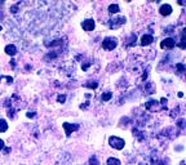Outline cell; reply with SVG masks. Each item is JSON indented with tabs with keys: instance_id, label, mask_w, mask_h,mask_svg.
<instances>
[{
	"instance_id": "cell-20",
	"label": "cell",
	"mask_w": 186,
	"mask_h": 165,
	"mask_svg": "<svg viewBox=\"0 0 186 165\" xmlns=\"http://www.w3.org/2000/svg\"><path fill=\"white\" fill-rule=\"evenodd\" d=\"M177 126H179L180 129H184V128H185V120H184V119H180L179 121H177Z\"/></svg>"
},
{
	"instance_id": "cell-2",
	"label": "cell",
	"mask_w": 186,
	"mask_h": 165,
	"mask_svg": "<svg viewBox=\"0 0 186 165\" xmlns=\"http://www.w3.org/2000/svg\"><path fill=\"white\" fill-rule=\"evenodd\" d=\"M118 45V40L115 38H105L102 41V48L105 50H114Z\"/></svg>"
},
{
	"instance_id": "cell-17",
	"label": "cell",
	"mask_w": 186,
	"mask_h": 165,
	"mask_svg": "<svg viewBox=\"0 0 186 165\" xmlns=\"http://www.w3.org/2000/svg\"><path fill=\"white\" fill-rule=\"evenodd\" d=\"M89 165H100L98 159H97L96 156H92V158L89 159Z\"/></svg>"
},
{
	"instance_id": "cell-12",
	"label": "cell",
	"mask_w": 186,
	"mask_h": 165,
	"mask_svg": "<svg viewBox=\"0 0 186 165\" xmlns=\"http://www.w3.org/2000/svg\"><path fill=\"white\" fill-rule=\"evenodd\" d=\"M119 12H120V8H119L118 4H111L109 7V13L110 14H115V13H119Z\"/></svg>"
},
{
	"instance_id": "cell-16",
	"label": "cell",
	"mask_w": 186,
	"mask_h": 165,
	"mask_svg": "<svg viewBox=\"0 0 186 165\" xmlns=\"http://www.w3.org/2000/svg\"><path fill=\"white\" fill-rule=\"evenodd\" d=\"M112 98V93H110V92H106V93H103L102 94V97H101V99L103 101V102H106V101H110Z\"/></svg>"
},
{
	"instance_id": "cell-14",
	"label": "cell",
	"mask_w": 186,
	"mask_h": 165,
	"mask_svg": "<svg viewBox=\"0 0 186 165\" xmlns=\"http://www.w3.org/2000/svg\"><path fill=\"white\" fill-rule=\"evenodd\" d=\"M84 86H87V88H89V89H96L97 86H98V83H97L96 80H91V81L85 83Z\"/></svg>"
},
{
	"instance_id": "cell-19",
	"label": "cell",
	"mask_w": 186,
	"mask_h": 165,
	"mask_svg": "<svg viewBox=\"0 0 186 165\" xmlns=\"http://www.w3.org/2000/svg\"><path fill=\"white\" fill-rule=\"evenodd\" d=\"M57 101H58L60 103H64V102L66 101V94H60L58 97H57Z\"/></svg>"
},
{
	"instance_id": "cell-22",
	"label": "cell",
	"mask_w": 186,
	"mask_h": 165,
	"mask_svg": "<svg viewBox=\"0 0 186 165\" xmlns=\"http://www.w3.org/2000/svg\"><path fill=\"white\" fill-rule=\"evenodd\" d=\"M4 147H5V144H4V141H3V140H0V151H2V150H4Z\"/></svg>"
},
{
	"instance_id": "cell-9",
	"label": "cell",
	"mask_w": 186,
	"mask_h": 165,
	"mask_svg": "<svg viewBox=\"0 0 186 165\" xmlns=\"http://www.w3.org/2000/svg\"><path fill=\"white\" fill-rule=\"evenodd\" d=\"M153 41H154L153 35H144L142 38H141V45H142V47H147V45L151 44Z\"/></svg>"
},
{
	"instance_id": "cell-1",
	"label": "cell",
	"mask_w": 186,
	"mask_h": 165,
	"mask_svg": "<svg viewBox=\"0 0 186 165\" xmlns=\"http://www.w3.org/2000/svg\"><path fill=\"white\" fill-rule=\"evenodd\" d=\"M109 144L115 150H123L124 146H126V142H124V140H122V138L112 135L109 138Z\"/></svg>"
},
{
	"instance_id": "cell-8",
	"label": "cell",
	"mask_w": 186,
	"mask_h": 165,
	"mask_svg": "<svg viewBox=\"0 0 186 165\" xmlns=\"http://www.w3.org/2000/svg\"><path fill=\"white\" fill-rule=\"evenodd\" d=\"M159 13H160L162 16H164V17L169 16V14L172 13V7H171L169 4H163V5L160 7V9H159Z\"/></svg>"
},
{
	"instance_id": "cell-18",
	"label": "cell",
	"mask_w": 186,
	"mask_h": 165,
	"mask_svg": "<svg viewBox=\"0 0 186 165\" xmlns=\"http://www.w3.org/2000/svg\"><path fill=\"white\" fill-rule=\"evenodd\" d=\"M176 68L179 70L180 74H182V72L185 71V66H184V63H176Z\"/></svg>"
},
{
	"instance_id": "cell-7",
	"label": "cell",
	"mask_w": 186,
	"mask_h": 165,
	"mask_svg": "<svg viewBox=\"0 0 186 165\" xmlns=\"http://www.w3.org/2000/svg\"><path fill=\"white\" fill-rule=\"evenodd\" d=\"M94 26H96L94 20H85V21L82 22V27H83V30L87 31V32L93 31V30H94Z\"/></svg>"
},
{
	"instance_id": "cell-10",
	"label": "cell",
	"mask_w": 186,
	"mask_h": 165,
	"mask_svg": "<svg viewBox=\"0 0 186 165\" xmlns=\"http://www.w3.org/2000/svg\"><path fill=\"white\" fill-rule=\"evenodd\" d=\"M4 52H5L8 56H14V54L17 53V48H16L14 44H8V45L5 47V49H4Z\"/></svg>"
},
{
	"instance_id": "cell-21",
	"label": "cell",
	"mask_w": 186,
	"mask_h": 165,
	"mask_svg": "<svg viewBox=\"0 0 186 165\" xmlns=\"http://www.w3.org/2000/svg\"><path fill=\"white\" fill-rule=\"evenodd\" d=\"M17 9H18V8H17V5H13V7L11 8V12H12V13H17V12H18Z\"/></svg>"
},
{
	"instance_id": "cell-24",
	"label": "cell",
	"mask_w": 186,
	"mask_h": 165,
	"mask_svg": "<svg viewBox=\"0 0 186 165\" xmlns=\"http://www.w3.org/2000/svg\"><path fill=\"white\" fill-rule=\"evenodd\" d=\"M9 151H11V149H9V147H7V149L4 150V152H5V154H8V152H9Z\"/></svg>"
},
{
	"instance_id": "cell-25",
	"label": "cell",
	"mask_w": 186,
	"mask_h": 165,
	"mask_svg": "<svg viewBox=\"0 0 186 165\" xmlns=\"http://www.w3.org/2000/svg\"><path fill=\"white\" fill-rule=\"evenodd\" d=\"M181 165H185V163H184V161H182V163H181Z\"/></svg>"
},
{
	"instance_id": "cell-15",
	"label": "cell",
	"mask_w": 186,
	"mask_h": 165,
	"mask_svg": "<svg viewBox=\"0 0 186 165\" xmlns=\"http://www.w3.org/2000/svg\"><path fill=\"white\" fill-rule=\"evenodd\" d=\"M106 164L107 165H120V160H118L117 158H109Z\"/></svg>"
},
{
	"instance_id": "cell-5",
	"label": "cell",
	"mask_w": 186,
	"mask_h": 165,
	"mask_svg": "<svg viewBox=\"0 0 186 165\" xmlns=\"http://www.w3.org/2000/svg\"><path fill=\"white\" fill-rule=\"evenodd\" d=\"M126 17H118V18H114L110 21L109 26H110V29H119L122 25L126 23Z\"/></svg>"
},
{
	"instance_id": "cell-6",
	"label": "cell",
	"mask_w": 186,
	"mask_h": 165,
	"mask_svg": "<svg viewBox=\"0 0 186 165\" xmlns=\"http://www.w3.org/2000/svg\"><path fill=\"white\" fill-rule=\"evenodd\" d=\"M176 45V43L172 38H165L162 43H160V48L162 49H173Z\"/></svg>"
},
{
	"instance_id": "cell-23",
	"label": "cell",
	"mask_w": 186,
	"mask_h": 165,
	"mask_svg": "<svg viewBox=\"0 0 186 165\" xmlns=\"http://www.w3.org/2000/svg\"><path fill=\"white\" fill-rule=\"evenodd\" d=\"M35 116V112H29L27 114V117H34Z\"/></svg>"
},
{
	"instance_id": "cell-26",
	"label": "cell",
	"mask_w": 186,
	"mask_h": 165,
	"mask_svg": "<svg viewBox=\"0 0 186 165\" xmlns=\"http://www.w3.org/2000/svg\"><path fill=\"white\" fill-rule=\"evenodd\" d=\"M0 31H2V26H0Z\"/></svg>"
},
{
	"instance_id": "cell-3",
	"label": "cell",
	"mask_w": 186,
	"mask_h": 165,
	"mask_svg": "<svg viewBox=\"0 0 186 165\" xmlns=\"http://www.w3.org/2000/svg\"><path fill=\"white\" fill-rule=\"evenodd\" d=\"M145 108H146V110H149L150 112H155V111L162 110L160 103H159L158 101H154V99L146 102V103H145Z\"/></svg>"
},
{
	"instance_id": "cell-13",
	"label": "cell",
	"mask_w": 186,
	"mask_h": 165,
	"mask_svg": "<svg viewBox=\"0 0 186 165\" xmlns=\"http://www.w3.org/2000/svg\"><path fill=\"white\" fill-rule=\"evenodd\" d=\"M8 130V124L4 119H0V133H4Z\"/></svg>"
},
{
	"instance_id": "cell-11",
	"label": "cell",
	"mask_w": 186,
	"mask_h": 165,
	"mask_svg": "<svg viewBox=\"0 0 186 165\" xmlns=\"http://www.w3.org/2000/svg\"><path fill=\"white\" fill-rule=\"evenodd\" d=\"M154 90H155V88H154V84L153 83H146L145 84V92H146V94H153Z\"/></svg>"
},
{
	"instance_id": "cell-4",
	"label": "cell",
	"mask_w": 186,
	"mask_h": 165,
	"mask_svg": "<svg viewBox=\"0 0 186 165\" xmlns=\"http://www.w3.org/2000/svg\"><path fill=\"white\" fill-rule=\"evenodd\" d=\"M62 128H64L66 135H71L73 132H76L79 129V124H70V123H64L62 124Z\"/></svg>"
}]
</instances>
